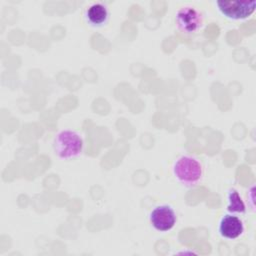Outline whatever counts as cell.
<instances>
[{
    "label": "cell",
    "mask_w": 256,
    "mask_h": 256,
    "mask_svg": "<svg viewBox=\"0 0 256 256\" xmlns=\"http://www.w3.org/2000/svg\"><path fill=\"white\" fill-rule=\"evenodd\" d=\"M110 12L108 7L102 2H95L85 9L84 17L87 23L93 27H101L109 20Z\"/></svg>",
    "instance_id": "7"
},
{
    "label": "cell",
    "mask_w": 256,
    "mask_h": 256,
    "mask_svg": "<svg viewBox=\"0 0 256 256\" xmlns=\"http://www.w3.org/2000/svg\"><path fill=\"white\" fill-rule=\"evenodd\" d=\"M173 174L182 185L194 187L202 180L203 166L197 158L190 155H183L175 161Z\"/></svg>",
    "instance_id": "2"
},
{
    "label": "cell",
    "mask_w": 256,
    "mask_h": 256,
    "mask_svg": "<svg viewBox=\"0 0 256 256\" xmlns=\"http://www.w3.org/2000/svg\"><path fill=\"white\" fill-rule=\"evenodd\" d=\"M149 220L154 229L160 232H167L175 226L177 216L171 206L159 205L150 212Z\"/></svg>",
    "instance_id": "5"
},
{
    "label": "cell",
    "mask_w": 256,
    "mask_h": 256,
    "mask_svg": "<svg viewBox=\"0 0 256 256\" xmlns=\"http://www.w3.org/2000/svg\"><path fill=\"white\" fill-rule=\"evenodd\" d=\"M227 211L231 214H244L246 212L245 203L236 189H230L227 193Z\"/></svg>",
    "instance_id": "8"
},
{
    "label": "cell",
    "mask_w": 256,
    "mask_h": 256,
    "mask_svg": "<svg viewBox=\"0 0 256 256\" xmlns=\"http://www.w3.org/2000/svg\"><path fill=\"white\" fill-rule=\"evenodd\" d=\"M218 11L222 16L230 20L239 21L249 18L255 11L256 1L240 0H218L215 2Z\"/></svg>",
    "instance_id": "4"
},
{
    "label": "cell",
    "mask_w": 256,
    "mask_h": 256,
    "mask_svg": "<svg viewBox=\"0 0 256 256\" xmlns=\"http://www.w3.org/2000/svg\"><path fill=\"white\" fill-rule=\"evenodd\" d=\"M243 221L235 214H225L219 221V234L226 239L233 240L240 237L244 232Z\"/></svg>",
    "instance_id": "6"
},
{
    "label": "cell",
    "mask_w": 256,
    "mask_h": 256,
    "mask_svg": "<svg viewBox=\"0 0 256 256\" xmlns=\"http://www.w3.org/2000/svg\"><path fill=\"white\" fill-rule=\"evenodd\" d=\"M177 29L185 35L197 33L204 25L202 12L192 5H185L179 8L175 15Z\"/></svg>",
    "instance_id": "3"
},
{
    "label": "cell",
    "mask_w": 256,
    "mask_h": 256,
    "mask_svg": "<svg viewBox=\"0 0 256 256\" xmlns=\"http://www.w3.org/2000/svg\"><path fill=\"white\" fill-rule=\"evenodd\" d=\"M53 151L62 160H72L83 152V139L79 133L73 130H62L53 139Z\"/></svg>",
    "instance_id": "1"
}]
</instances>
